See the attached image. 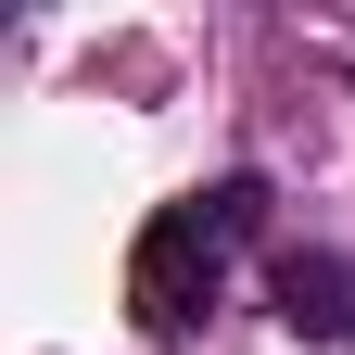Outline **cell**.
I'll return each instance as SVG.
<instances>
[{"instance_id":"cell-1","label":"cell","mask_w":355,"mask_h":355,"mask_svg":"<svg viewBox=\"0 0 355 355\" xmlns=\"http://www.w3.org/2000/svg\"><path fill=\"white\" fill-rule=\"evenodd\" d=\"M266 229V178H216V191H178L153 229H140V254H127V304H140V330L153 343H178L216 304V279H229V254Z\"/></svg>"},{"instance_id":"cell-2","label":"cell","mask_w":355,"mask_h":355,"mask_svg":"<svg viewBox=\"0 0 355 355\" xmlns=\"http://www.w3.org/2000/svg\"><path fill=\"white\" fill-rule=\"evenodd\" d=\"M279 330L292 343H355V254H279Z\"/></svg>"}]
</instances>
